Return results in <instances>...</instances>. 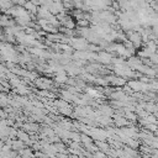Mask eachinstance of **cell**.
Segmentation results:
<instances>
[{"label": "cell", "mask_w": 158, "mask_h": 158, "mask_svg": "<svg viewBox=\"0 0 158 158\" xmlns=\"http://www.w3.org/2000/svg\"><path fill=\"white\" fill-rule=\"evenodd\" d=\"M23 9L30 14V15H35L36 12H37V9H38V6H36L31 0H27L25 4H23Z\"/></svg>", "instance_id": "6da1fadb"}, {"label": "cell", "mask_w": 158, "mask_h": 158, "mask_svg": "<svg viewBox=\"0 0 158 158\" xmlns=\"http://www.w3.org/2000/svg\"><path fill=\"white\" fill-rule=\"evenodd\" d=\"M12 5H14V4H12L10 0H0V10H2V11L9 10Z\"/></svg>", "instance_id": "7a4b0ae2"}, {"label": "cell", "mask_w": 158, "mask_h": 158, "mask_svg": "<svg viewBox=\"0 0 158 158\" xmlns=\"http://www.w3.org/2000/svg\"><path fill=\"white\" fill-rule=\"evenodd\" d=\"M86 46V42L84 41V38H75L74 40V47H77V48H84Z\"/></svg>", "instance_id": "3957f363"}, {"label": "cell", "mask_w": 158, "mask_h": 158, "mask_svg": "<svg viewBox=\"0 0 158 158\" xmlns=\"http://www.w3.org/2000/svg\"><path fill=\"white\" fill-rule=\"evenodd\" d=\"M89 23L90 21L86 20V19H80V20H77V25L79 27H89Z\"/></svg>", "instance_id": "277c9868"}, {"label": "cell", "mask_w": 158, "mask_h": 158, "mask_svg": "<svg viewBox=\"0 0 158 158\" xmlns=\"http://www.w3.org/2000/svg\"><path fill=\"white\" fill-rule=\"evenodd\" d=\"M27 0H16V5H20V6H23V4L26 2Z\"/></svg>", "instance_id": "5b68a950"}, {"label": "cell", "mask_w": 158, "mask_h": 158, "mask_svg": "<svg viewBox=\"0 0 158 158\" xmlns=\"http://www.w3.org/2000/svg\"><path fill=\"white\" fill-rule=\"evenodd\" d=\"M58 1H62V2H64V1H67V0H58Z\"/></svg>", "instance_id": "8992f818"}]
</instances>
